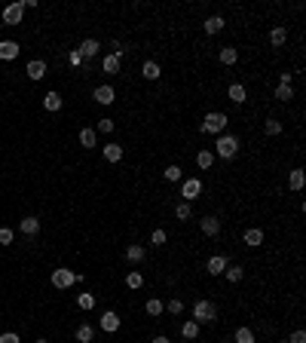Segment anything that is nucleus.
Masks as SVG:
<instances>
[{
	"mask_svg": "<svg viewBox=\"0 0 306 343\" xmlns=\"http://www.w3.org/2000/svg\"><path fill=\"white\" fill-rule=\"evenodd\" d=\"M101 331H107V334H113V331H120V316L107 310L104 316H101Z\"/></svg>",
	"mask_w": 306,
	"mask_h": 343,
	"instance_id": "10",
	"label": "nucleus"
},
{
	"mask_svg": "<svg viewBox=\"0 0 306 343\" xmlns=\"http://www.w3.org/2000/svg\"><path fill=\"white\" fill-rule=\"evenodd\" d=\"M276 98L279 101H291L294 98V89L291 86H276Z\"/></svg>",
	"mask_w": 306,
	"mask_h": 343,
	"instance_id": "37",
	"label": "nucleus"
},
{
	"mask_svg": "<svg viewBox=\"0 0 306 343\" xmlns=\"http://www.w3.org/2000/svg\"><path fill=\"white\" fill-rule=\"evenodd\" d=\"M95 141H98L95 129H83V132H80V144H83V147H95Z\"/></svg>",
	"mask_w": 306,
	"mask_h": 343,
	"instance_id": "32",
	"label": "nucleus"
},
{
	"mask_svg": "<svg viewBox=\"0 0 306 343\" xmlns=\"http://www.w3.org/2000/svg\"><path fill=\"white\" fill-rule=\"evenodd\" d=\"M77 306H80V310H92V306H95V294H80V297H77Z\"/></svg>",
	"mask_w": 306,
	"mask_h": 343,
	"instance_id": "36",
	"label": "nucleus"
},
{
	"mask_svg": "<svg viewBox=\"0 0 306 343\" xmlns=\"http://www.w3.org/2000/svg\"><path fill=\"white\" fill-rule=\"evenodd\" d=\"M101 71H104V74H120V59H117V55H104Z\"/></svg>",
	"mask_w": 306,
	"mask_h": 343,
	"instance_id": "21",
	"label": "nucleus"
},
{
	"mask_svg": "<svg viewBox=\"0 0 306 343\" xmlns=\"http://www.w3.org/2000/svg\"><path fill=\"white\" fill-rule=\"evenodd\" d=\"M214 153L221 159H233L239 153V138H236V135H221V138L214 141Z\"/></svg>",
	"mask_w": 306,
	"mask_h": 343,
	"instance_id": "1",
	"label": "nucleus"
},
{
	"mask_svg": "<svg viewBox=\"0 0 306 343\" xmlns=\"http://www.w3.org/2000/svg\"><path fill=\"white\" fill-rule=\"evenodd\" d=\"M264 132L269 135V138H276V135H282V123H279L276 117H269V120L264 123Z\"/></svg>",
	"mask_w": 306,
	"mask_h": 343,
	"instance_id": "29",
	"label": "nucleus"
},
{
	"mask_svg": "<svg viewBox=\"0 0 306 343\" xmlns=\"http://www.w3.org/2000/svg\"><path fill=\"white\" fill-rule=\"evenodd\" d=\"M126 285H129V288H141V285H144V276H141L138 270H132L129 276H126Z\"/></svg>",
	"mask_w": 306,
	"mask_h": 343,
	"instance_id": "35",
	"label": "nucleus"
},
{
	"mask_svg": "<svg viewBox=\"0 0 306 343\" xmlns=\"http://www.w3.org/2000/svg\"><path fill=\"white\" fill-rule=\"evenodd\" d=\"M226 267H230V264H226V257H224V255H214V257H208V264H205V270L211 273V276H221V273H224Z\"/></svg>",
	"mask_w": 306,
	"mask_h": 343,
	"instance_id": "11",
	"label": "nucleus"
},
{
	"mask_svg": "<svg viewBox=\"0 0 306 343\" xmlns=\"http://www.w3.org/2000/svg\"><path fill=\"white\" fill-rule=\"evenodd\" d=\"M196 166H199V169H211V166H214V153H211V150H199Z\"/></svg>",
	"mask_w": 306,
	"mask_h": 343,
	"instance_id": "31",
	"label": "nucleus"
},
{
	"mask_svg": "<svg viewBox=\"0 0 306 343\" xmlns=\"http://www.w3.org/2000/svg\"><path fill=\"white\" fill-rule=\"evenodd\" d=\"M199 227H202V233H205V236H218V233H221V221L214 218V214L202 218V221H199Z\"/></svg>",
	"mask_w": 306,
	"mask_h": 343,
	"instance_id": "14",
	"label": "nucleus"
},
{
	"mask_svg": "<svg viewBox=\"0 0 306 343\" xmlns=\"http://www.w3.org/2000/svg\"><path fill=\"white\" fill-rule=\"evenodd\" d=\"M190 214H193V202H181L175 209V218L178 221H190Z\"/></svg>",
	"mask_w": 306,
	"mask_h": 343,
	"instance_id": "30",
	"label": "nucleus"
},
{
	"mask_svg": "<svg viewBox=\"0 0 306 343\" xmlns=\"http://www.w3.org/2000/svg\"><path fill=\"white\" fill-rule=\"evenodd\" d=\"M37 343H49V340H37Z\"/></svg>",
	"mask_w": 306,
	"mask_h": 343,
	"instance_id": "47",
	"label": "nucleus"
},
{
	"mask_svg": "<svg viewBox=\"0 0 306 343\" xmlns=\"http://www.w3.org/2000/svg\"><path fill=\"white\" fill-rule=\"evenodd\" d=\"M202 28H205V34H221L224 31V19L211 16V19H205V25H202Z\"/></svg>",
	"mask_w": 306,
	"mask_h": 343,
	"instance_id": "22",
	"label": "nucleus"
},
{
	"mask_svg": "<svg viewBox=\"0 0 306 343\" xmlns=\"http://www.w3.org/2000/svg\"><path fill=\"white\" fill-rule=\"evenodd\" d=\"M199 193H202V181L199 178H187L184 184H181V196H184V202H193Z\"/></svg>",
	"mask_w": 306,
	"mask_h": 343,
	"instance_id": "6",
	"label": "nucleus"
},
{
	"mask_svg": "<svg viewBox=\"0 0 306 343\" xmlns=\"http://www.w3.org/2000/svg\"><path fill=\"white\" fill-rule=\"evenodd\" d=\"M98 49H101V43L89 37V40H83V43H80V49H77V52H80L83 59H95V55H98Z\"/></svg>",
	"mask_w": 306,
	"mask_h": 343,
	"instance_id": "12",
	"label": "nucleus"
},
{
	"mask_svg": "<svg viewBox=\"0 0 306 343\" xmlns=\"http://www.w3.org/2000/svg\"><path fill=\"white\" fill-rule=\"evenodd\" d=\"M285 40H288V28H273L269 31V43H273V46H285Z\"/></svg>",
	"mask_w": 306,
	"mask_h": 343,
	"instance_id": "20",
	"label": "nucleus"
},
{
	"mask_svg": "<svg viewBox=\"0 0 306 343\" xmlns=\"http://www.w3.org/2000/svg\"><path fill=\"white\" fill-rule=\"evenodd\" d=\"M80 279H83L80 273H74V270H67V267L52 270V285H55V288H71V285H77Z\"/></svg>",
	"mask_w": 306,
	"mask_h": 343,
	"instance_id": "4",
	"label": "nucleus"
},
{
	"mask_svg": "<svg viewBox=\"0 0 306 343\" xmlns=\"http://www.w3.org/2000/svg\"><path fill=\"white\" fill-rule=\"evenodd\" d=\"M21 19H25V0H16V3H9L3 9V25H21Z\"/></svg>",
	"mask_w": 306,
	"mask_h": 343,
	"instance_id": "5",
	"label": "nucleus"
},
{
	"mask_svg": "<svg viewBox=\"0 0 306 343\" xmlns=\"http://www.w3.org/2000/svg\"><path fill=\"white\" fill-rule=\"evenodd\" d=\"M92 340H95L92 325H80V328H77V343H92Z\"/></svg>",
	"mask_w": 306,
	"mask_h": 343,
	"instance_id": "25",
	"label": "nucleus"
},
{
	"mask_svg": "<svg viewBox=\"0 0 306 343\" xmlns=\"http://www.w3.org/2000/svg\"><path fill=\"white\" fill-rule=\"evenodd\" d=\"M19 233H25V236H37V233H40V218H34V214L21 218V221H19Z\"/></svg>",
	"mask_w": 306,
	"mask_h": 343,
	"instance_id": "8",
	"label": "nucleus"
},
{
	"mask_svg": "<svg viewBox=\"0 0 306 343\" xmlns=\"http://www.w3.org/2000/svg\"><path fill=\"white\" fill-rule=\"evenodd\" d=\"M226 113H221V110H211V113H205V120H202V132H208V135H221L224 129H226Z\"/></svg>",
	"mask_w": 306,
	"mask_h": 343,
	"instance_id": "3",
	"label": "nucleus"
},
{
	"mask_svg": "<svg viewBox=\"0 0 306 343\" xmlns=\"http://www.w3.org/2000/svg\"><path fill=\"white\" fill-rule=\"evenodd\" d=\"M224 276H226V282H233V285H236V282H242L245 270H242L239 264H233V267H226V270H224Z\"/></svg>",
	"mask_w": 306,
	"mask_h": 343,
	"instance_id": "23",
	"label": "nucleus"
},
{
	"mask_svg": "<svg viewBox=\"0 0 306 343\" xmlns=\"http://www.w3.org/2000/svg\"><path fill=\"white\" fill-rule=\"evenodd\" d=\"M181 337H184V340H196L199 337V325L196 322H184V325H181Z\"/></svg>",
	"mask_w": 306,
	"mask_h": 343,
	"instance_id": "28",
	"label": "nucleus"
},
{
	"mask_svg": "<svg viewBox=\"0 0 306 343\" xmlns=\"http://www.w3.org/2000/svg\"><path fill=\"white\" fill-rule=\"evenodd\" d=\"M236 62H239V49L224 46V49H221V64H236Z\"/></svg>",
	"mask_w": 306,
	"mask_h": 343,
	"instance_id": "26",
	"label": "nucleus"
},
{
	"mask_svg": "<svg viewBox=\"0 0 306 343\" xmlns=\"http://www.w3.org/2000/svg\"><path fill=\"white\" fill-rule=\"evenodd\" d=\"M226 95H230V101H233V105H245V101H248V92H245V86H242V83H233Z\"/></svg>",
	"mask_w": 306,
	"mask_h": 343,
	"instance_id": "16",
	"label": "nucleus"
},
{
	"mask_svg": "<svg viewBox=\"0 0 306 343\" xmlns=\"http://www.w3.org/2000/svg\"><path fill=\"white\" fill-rule=\"evenodd\" d=\"M165 310H168V313H172V316H178L181 310H184V303H181V300H178V297H172V300H168V306H165Z\"/></svg>",
	"mask_w": 306,
	"mask_h": 343,
	"instance_id": "40",
	"label": "nucleus"
},
{
	"mask_svg": "<svg viewBox=\"0 0 306 343\" xmlns=\"http://www.w3.org/2000/svg\"><path fill=\"white\" fill-rule=\"evenodd\" d=\"M236 343H254V331L251 328H236Z\"/></svg>",
	"mask_w": 306,
	"mask_h": 343,
	"instance_id": "33",
	"label": "nucleus"
},
{
	"mask_svg": "<svg viewBox=\"0 0 306 343\" xmlns=\"http://www.w3.org/2000/svg\"><path fill=\"white\" fill-rule=\"evenodd\" d=\"M61 105H64V101H61V95H59V92H46V95H43V107H46L49 113L61 110Z\"/></svg>",
	"mask_w": 306,
	"mask_h": 343,
	"instance_id": "17",
	"label": "nucleus"
},
{
	"mask_svg": "<svg viewBox=\"0 0 306 343\" xmlns=\"http://www.w3.org/2000/svg\"><path fill=\"white\" fill-rule=\"evenodd\" d=\"M92 98L98 101V105H104V107H107V105H113V101H117V92H113V86H107V83H104V86H98L95 92H92Z\"/></svg>",
	"mask_w": 306,
	"mask_h": 343,
	"instance_id": "7",
	"label": "nucleus"
},
{
	"mask_svg": "<svg viewBox=\"0 0 306 343\" xmlns=\"http://www.w3.org/2000/svg\"><path fill=\"white\" fill-rule=\"evenodd\" d=\"M144 255H147L144 245H129V248H126V260H129V264H141Z\"/></svg>",
	"mask_w": 306,
	"mask_h": 343,
	"instance_id": "19",
	"label": "nucleus"
},
{
	"mask_svg": "<svg viewBox=\"0 0 306 343\" xmlns=\"http://www.w3.org/2000/svg\"><path fill=\"white\" fill-rule=\"evenodd\" d=\"M13 239H16V233L9 230V227H0V245H9Z\"/></svg>",
	"mask_w": 306,
	"mask_h": 343,
	"instance_id": "38",
	"label": "nucleus"
},
{
	"mask_svg": "<svg viewBox=\"0 0 306 343\" xmlns=\"http://www.w3.org/2000/svg\"><path fill=\"white\" fill-rule=\"evenodd\" d=\"M218 319V310H214V303L211 300H196L193 303V322L196 325H208Z\"/></svg>",
	"mask_w": 306,
	"mask_h": 343,
	"instance_id": "2",
	"label": "nucleus"
},
{
	"mask_svg": "<svg viewBox=\"0 0 306 343\" xmlns=\"http://www.w3.org/2000/svg\"><path fill=\"white\" fill-rule=\"evenodd\" d=\"M19 43L16 40H0V59L3 62H13V59H19Z\"/></svg>",
	"mask_w": 306,
	"mask_h": 343,
	"instance_id": "9",
	"label": "nucleus"
},
{
	"mask_svg": "<svg viewBox=\"0 0 306 343\" xmlns=\"http://www.w3.org/2000/svg\"><path fill=\"white\" fill-rule=\"evenodd\" d=\"M153 343H172V340H168L165 334H160V337H153Z\"/></svg>",
	"mask_w": 306,
	"mask_h": 343,
	"instance_id": "46",
	"label": "nucleus"
},
{
	"mask_svg": "<svg viewBox=\"0 0 306 343\" xmlns=\"http://www.w3.org/2000/svg\"><path fill=\"white\" fill-rule=\"evenodd\" d=\"M25 71H28V77H31V80H43V77H46V62L34 59V62H28Z\"/></svg>",
	"mask_w": 306,
	"mask_h": 343,
	"instance_id": "13",
	"label": "nucleus"
},
{
	"mask_svg": "<svg viewBox=\"0 0 306 343\" xmlns=\"http://www.w3.org/2000/svg\"><path fill=\"white\" fill-rule=\"evenodd\" d=\"M291 343H306V331H291Z\"/></svg>",
	"mask_w": 306,
	"mask_h": 343,
	"instance_id": "45",
	"label": "nucleus"
},
{
	"mask_svg": "<svg viewBox=\"0 0 306 343\" xmlns=\"http://www.w3.org/2000/svg\"><path fill=\"white\" fill-rule=\"evenodd\" d=\"M0 343H21L16 331H6V334H0Z\"/></svg>",
	"mask_w": 306,
	"mask_h": 343,
	"instance_id": "42",
	"label": "nucleus"
},
{
	"mask_svg": "<svg viewBox=\"0 0 306 343\" xmlns=\"http://www.w3.org/2000/svg\"><path fill=\"white\" fill-rule=\"evenodd\" d=\"M150 242H153V245H165V230H153Z\"/></svg>",
	"mask_w": 306,
	"mask_h": 343,
	"instance_id": "41",
	"label": "nucleus"
},
{
	"mask_svg": "<svg viewBox=\"0 0 306 343\" xmlns=\"http://www.w3.org/2000/svg\"><path fill=\"white\" fill-rule=\"evenodd\" d=\"M245 245H251V248H257V245H264V230L260 227H251V230H245Z\"/></svg>",
	"mask_w": 306,
	"mask_h": 343,
	"instance_id": "15",
	"label": "nucleus"
},
{
	"mask_svg": "<svg viewBox=\"0 0 306 343\" xmlns=\"http://www.w3.org/2000/svg\"><path fill=\"white\" fill-rule=\"evenodd\" d=\"M67 62H71L74 67H80V64H83V55H80V52L74 49V52H67Z\"/></svg>",
	"mask_w": 306,
	"mask_h": 343,
	"instance_id": "44",
	"label": "nucleus"
},
{
	"mask_svg": "<svg viewBox=\"0 0 306 343\" xmlns=\"http://www.w3.org/2000/svg\"><path fill=\"white\" fill-rule=\"evenodd\" d=\"M104 159H107V163H120V159H122V147L120 144H107L104 147Z\"/></svg>",
	"mask_w": 306,
	"mask_h": 343,
	"instance_id": "27",
	"label": "nucleus"
},
{
	"mask_svg": "<svg viewBox=\"0 0 306 343\" xmlns=\"http://www.w3.org/2000/svg\"><path fill=\"white\" fill-rule=\"evenodd\" d=\"M303 184H306V175H303V169H294L291 175H288V187H291V190H303Z\"/></svg>",
	"mask_w": 306,
	"mask_h": 343,
	"instance_id": "18",
	"label": "nucleus"
},
{
	"mask_svg": "<svg viewBox=\"0 0 306 343\" xmlns=\"http://www.w3.org/2000/svg\"><path fill=\"white\" fill-rule=\"evenodd\" d=\"M98 132H113V120H110V117L98 120Z\"/></svg>",
	"mask_w": 306,
	"mask_h": 343,
	"instance_id": "43",
	"label": "nucleus"
},
{
	"mask_svg": "<svg viewBox=\"0 0 306 343\" xmlns=\"http://www.w3.org/2000/svg\"><path fill=\"white\" fill-rule=\"evenodd\" d=\"M165 181H181V166H165Z\"/></svg>",
	"mask_w": 306,
	"mask_h": 343,
	"instance_id": "39",
	"label": "nucleus"
},
{
	"mask_svg": "<svg viewBox=\"0 0 306 343\" xmlns=\"http://www.w3.org/2000/svg\"><path fill=\"white\" fill-rule=\"evenodd\" d=\"M141 77H144V80H160V64H156V62H144Z\"/></svg>",
	"mask_w": 306,
	"mask_h": 343,
	"instance_id": "24",
	"label": "nucleus"
},
{
	"mask_svg": "<svg viewBox=\"0 0 306 343\" xmlns=\"http://www.w3.org/2000/svg\"><path fill=\"white\" fill-rule=\"evenodd\" d=\"M144 310H147V316H163L165 306H163V300H156V297H153V300H147Z\"/></svg>",
	"mask_w": 306,
	"mask_h": 343,
	"instance_id": "34",
	"label": "nucleus"
}]
</instances>
